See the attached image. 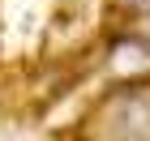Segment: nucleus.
<instances>
[{"label":"nucleus","mask_w":150,"mask_h":141,"mask_svg":"<svg viewBox=\"0 0 150 141\" xmlns=\"http://www.w3.org/2000/svg\"><path fill=\"white\" fill-rule=\"evenodd\" d=\"M133 9H142V13H150V0H129Z\"/></svg>","instance_id":"nucleus-1"}]
</instances>
